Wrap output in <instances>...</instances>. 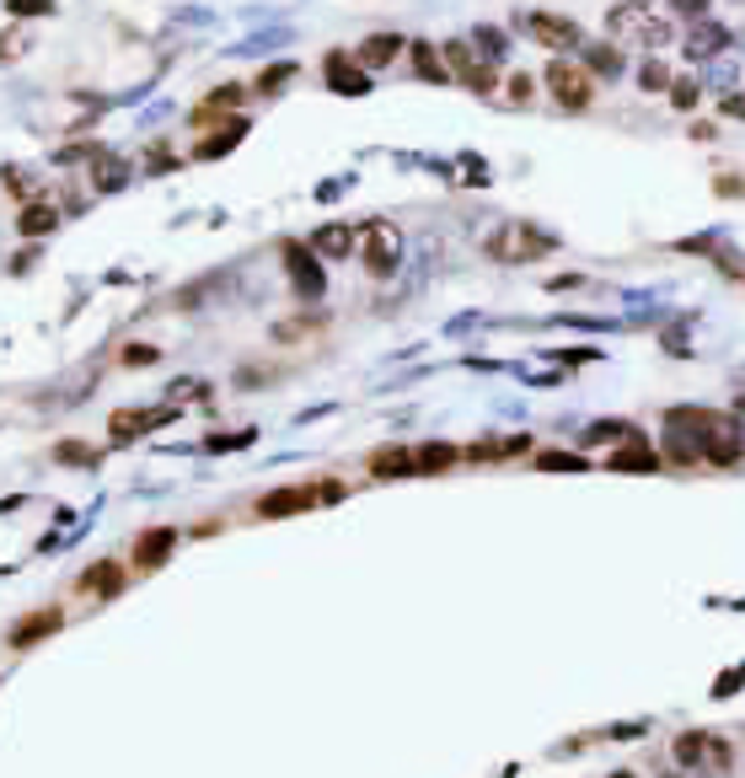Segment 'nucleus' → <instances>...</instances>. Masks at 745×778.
Wrapping results in <instances>:
<instances>
[{
	"instance_id": "6",
	"label": "nucleus",
	"mask_w": 745,
	"mask_h": 778,
	"mask_svg": "<svg viewBox=\"0 0 745 778\" xmlns=\"http://www.w3.org/2000/svg\"><path fill=\"white\" fill-rule=\"evenodd\" d=\"M548 86H553V97H558L563 108H590V103H596V75L585 65L553 60V65H548Z\"/></svg>"
},
{
	"instance_id": "2",
	"label": "nucleus",
	"mask_w": 745,
	"mask_h": 778,
	"mask_svg": "<svg viewBox=\"0 0 745 778\" xmlns=\"http://www.w3.org/2000/svg\"><path fill=\"white\" fill-rule=\"evenodd\" d=\"M676 763L697 778H735V746L713 730H682L676 735Z\"/></svg>"
},
{
	"instance_id": "15",
	"label": "nucleus",
	"mask_w": 745,
	"mask_h": 778,
	"mask_svg": "<svg viewBox=\"0 0 745 778\" xmlns=\"http://www.w3.org/2000/svg\"><path fill=\"white\" fill-rule=\"evenodd\" d=\"M178 408H156V414H145V408H119L113 414V441L124 446V441H140L145 430H156V424H167Z\"/></svg>"
},
{
	"instance_id": "32",
	"label": "nucleus",
	"mask_w": 745,
	"mask_h": 778,
	"mask_svg": "<svg viewBox=\"0 0 745 778\" xmlns=\"http://www.w3.org/2000/svg\"><path fill=\"white\" fill-rule=\"evenodd\" d=\"M531 92H537V81H531V75H515V81H509V103H515V108H520V103H531Z\"/></svg>"
},
{
	"instance_id": "27",
	"label": "nucleus",
	"mask_w": 745,
	"mask_h": 778,
	"mask_svg": "<svg viewBox=\"0 0 745 778\" xmlns=\"http://www.w3.org/2000/svg\"><path fill=\"white\" fill-rule=\"evenodd\" d=\"M413 65H419V75H424V81H450V70H445L435 55H430V44H413Z\"/></svg>"
},
{
	"instance_id": "9",
	"label": "nucleus",
	"mask_w": 745,
	"mask_h": 778,
	"mask_svg": "<svg viewBox=\"0 0 745 778\" xmlns=\"http://www.w3.org/2000/svg\"><path fill=\"white\" fill-rule=\"evenodd\" d=\"M285 274H290V290L301 301H316L322 296V268H316V253L301 248V242H285Z\"/></svg>"
},
{
	"instance_id": "25",
	"label": "nucleus",
	"mask_w": 745,
	"mask_h": 778,
	"mask_svg": "<svg viewBox=\"0 0 745 778\" xmlns=\"http://www.w3.org/2000/svg\"><path fill=\"white\" fill-rule=\"evenodd\" d=\"M55 462H70V467H97L103 452H97V446H86V441H60V446H55Z\"/></svg>"
},
{
	"instance_id": "38",
	"label": "nucleus",
	"mask_w": 745,
	"mask_h": 778,
	"mask_svg": "<svg viewBox=\"0 0 745 778\" xmlns=\"http://www.w3.org/2000/svg\"><path fill=\"white\" fill-rule=\"evenodd\" d=\"M660 778H682V774H660Z\"/></svg>"
},
{
	"instance_id": "16",
	"label": "nucleus",
	"mask_w": 745,
	"mask_h": 778,
	"mask_svg": "<svg viewBox=\"0 0 745 778\" xmlns=\"http://www.w3.org/2000/svg\"><path fill=\"white\" fill-rule=\"evenodd\" d=\"M355 237H360V231H355V226H344V220H333V226H316V231H311V253H316V259H349V248H355Z\"/></svg>"
},
{
	"instance_id": "33",
	"label": "nucleus",
	"mask_w": 745,
	"mask_h": 778,
	"mask_svg": "<svg viewBox=\"0 0 745 778\" xmlns=\"http://www.w3.org/2000/svg\"><path fill=\"white\" fill-rule=\"evenodd\" d=\"M22 55V27H5L0 33V60H16Z\"/></svg>"
},
{
	"instance_id": "17",
	"label": "nucleus",
	"mask_w": 745,
	"mask_h": 778,
	"mask_svg": "<svg viewBox=\"0 0 745 778\" xmlns=\"http://www.w3.org/2000/svg\"><path fill=\"white\" fill-rule=\"evenodd\" d=\"M242 97H248V92H242L237 81H231V86H215V92H209V97H204V103H199V108L188 113V124H193V130H204L209 119H220V113L242 108Z\"/></svg>"
},
{
	"instance_id": "3",
	"label": "nucleus",
	"mask_w": 745,
	"mask_h": 778,
	"mask_svg": "<svg viewBox=\"0 0 745 778\" xmlns=\"http://www.w3.org/2000/svg\"><path fill=\"white\" fill-rule=\"evenodd\" d=\"M483 253L494 263H537L553 253V237H542V231H531V220H504L494 237L483 242Z\"/></svg>"
},
{
	"instance_id": "40",
	"label": "nucleus",
	"mask_w": 745,
	"mask_h": 778,
	"mask_svg": "<svg viewBox=\"0 0 745 778\" xmlns=\"http://www.w3.org/2000/svg\"><path fill=\"white\" fill-rule=\"evenodd\" d=\"M741 408H745V392H741Z\"/></svg>"
},
{
	"instance_id": "28",
	"label": "nucleus",
	"mask_w": 745,
	"mask_h": 778,
	"mask_svg": "<svg viewBox=\"0 0 745 778\" xmlns=\"http://www.w3.org/2000/svg\"><path fill=\"white\" fill-rule=\"evenodd\" d=\"M5 11H11L16 22H27V16H55V0H5Z\"/></svg>"
},
{
	"instance_id": "34",
	"label": "nucleus",
	"mask_w": 745,
	"mask_h": 778,
	"mask_svg": "<svg viewBox=\"0 0 745 778\" xmlns=\"http://www.w3.org/2000/svg\"><path fill=\"white\" fill-rule=\"evenodd\" d=\"M671 103H676V108H692V103H697V86H692V81H676Z\"/></svg>"
},
{
	"instance_id": "36",
	"label": "nucleus",
	"mask_w": 745,
	"mask_h": 778,
	"mask_svg": "<svg viewBox=\"0 0 745 778\" xmlns=\"http://www.w3.org/2000/svg\"><path fill=\"white\" fill-rule=\"evenodd\" d=\"M702 5H708V0H676V11H682V16H697Z\"/></svg>"
},
{
	"instance_id": "22",
	"label": "nucleus",
	"mask_w": 745,
	"mask_h": 778,
	"mask_svg": "<svg viewBox=\"0 0 745 778\" xmlns=\"http://www.w3.org/2000/svg\"><path fill=\"white\" fill-rule=\"evenodd\" d=\"M612 467H617V472H654V467H660V452H649V446L633 435V446L612 452Z\"/></svg>"
},
{
	"instance_id": "29",
	"label": "nucleus",
	"mask_w": 745,
	"mask_h": 778,
	"mask_svg": "<svg viewBox=\"0 0 745 778\" xmlns=\"http://www.w3.org/2000/svg\"><path fill=\"white\" fill-rule=\"evenodd\" d=\"M290 75H296V65L263 70V75H257V92H268V97H274V92H279V86H285V81H290Z\"/></svg>"
},
{
	"instance_id": "12",
	"label": "nucleus",
	"mask_w": 745,
	"mask_h": 778,
	"mask_svg": "<svg viewBox=\"0 0 745 778\" xmlns=\"http://www.w3.org/2000/svg\"><path fill=\"white\" fill-rule=\"evenodd\" d=\"M526 33L542 44V49H579V22H568V16H553V11H537V16H526Z\"/></svg>"
},
{
	"instance_id": "23",
	"label": "nucleus",
	"mask_w": 745,
	"mask_h": 778,
	"mask_svg": "<svg viewBox=\"0 0 745 778\" xmlns=\"http://www.w3.org/2000/svg\"><path fill=\"white\" fill-rule=\"evenodd\" d=\"M579 65L596 70V75H606V81H612V75H622V49H612V44H590Z\"/></svg>"
},
{
	"instance_id": "24",
	"label": "nucleus",
	"mask_w": 745,
	"mask_h": 778,
	"mask_svg": "<svg viewBox=\"0 0 745 778\" xmlns=\"http://www.w3.org/2000/svg\"><path fill=\"white\" fill-rule=\"evenodd\" d=\"M0 189L5 194H16V199H38V178H33V167H0Z\"/></svg>"
},
{
	"instance_id": "5",
	"label": "nucleus",
	"mask_w": 745,
	"mask_h": 778,
	"mask_svg": "<svg viewBox=\"0 0 745 778\" xmlns=\"http://www.w3.org/2000/svg\"><path fill=\"white\" fill-rule=\"evenodd\" d=\"M338 494H344L338 483H296V489H274V494H263V500H257V516L263 520L301 516V511L322 505V500H338Z\"/></svg>"
},
{
	"instance_id": "30",
	"label": "nucleus",
	"mask_w": 745,
	"mask_h": 778,
	"mask_svg": "<svg viewBox=\"0 0 745 778\" xmlns=\"http://www.w3.org/2000/svg\"><path fill=\"white\" fill-rule=\"evenodd\" d=\"M156 360H161L156 344H129L124 349V366H156Z\"/></svg>"
},
{
	"instance_id": "20",
	"label": "nucleus",
	"mask_w": 745,
	"mask_h": 778,
	"mask_svg": "<svg viewBox=\"0 0 745 778\" xmlns=\"http://www.w3.org/2000/svg\"><path fill=\"white\" fill-rule=\"evenodd\" d=\"M124 183H129V167L119 156H108V151L92 156V189H97V194H119Z\"/></svg>"
},
{
	"instance_id": "18",
	"label": "nucleus",
	"mask_w": 745,
	"mask_h": 778,
	"mask_svg": "<svg viewBox=\"0 0 745 778\" xmlns=\"http://www.w3.org/2000/svg\"><path fill=\"white\" fill-rule=\"evenodd\" d=\"M402 49H408V44H402L397 33H371V38H365V44L355 49V60H360L365 70H381V65H392V60H397Z\"/></svg>"
},
{
	"instance_id": "39",
	"label": "nucleus",
	"mask_w": 745,
	"mask_h": 778,
	"mask_svg": "<svg viewBox=\"0 0 745 778\" xmlns=\"http://www.w3.org/2000/svg\"><path fill=\"white\" fill-rule=\"evenodd\" d=\"M612 778H633V774H612Z\"/></svg>"
},
{
	"instance_id": "13",
	"label": "nucleus",
	"mask_w": 745,
	"mask_h": 778,
	"mask_svg": "<svg viewBox=\"0 0 745 778\" xmlns=\"http://www.w3.org/2000/svg\"><path fill=\"white\" fill-rule=\"evenodd\" d=\"M322 70H327V86H333L338 97H365V92H371L365 65H360L355 55H344V49H333V55L322 60Z\"/></svg>"
},
{
	"instance_id": "1",
	"label": "nucleus",
	"mask_w": 745,
	"mask_h": 778,
	"mask_svg": "<svg viewBox=\"0 0 745 778\" xmlns=\"http://www.w3.org/2000/svg\"><path fill=\"white\" fill-rule=\"evenodd\" d=\"M665 452H671V462L735 467V462L745 456V430H741L735 414H719V408H671Z\"/></svg>"
},
{
	"instance_id": "37",
	"label": "nucleus",
	"mask_w": 745,
	"mask_h": 778,
	"mask_svg": "<svg viewBox=\"0 0 745 778\" xmlns=\"http://www.w3.org/2000/svg\"><path fill=\"white\" fill-rule=\"evenodd\" d=\"M724 113H735V119H745V97H730V103H724Z\"/></svg>"
},
{
	"instance_id": "21",
	"label": "nucleus",
	"mask_w": 745,
	"mask_h": 778,
	"mask_svg": "<svg viewBox=\"0 0 745 778\" xmlns=\"http://www.w3.org/2000/svg\"><path fill=\"white\" fill-rule=\"evenodd\" d=\"M242 134H248V119H231V124L215 130V140H199L193 156H199V161H215V156H226L231 145H242Z\"/></svg>"
},
{
	"instance_id": "10",
	"label": "nucleus",
	"mask_w": 745,
	"mask_h": 778,
	"mask_svg": "<svg viewBox=\"0 0 745 778\" xmlns=\"http://www.w3.org/2000/svg\"><path fill=\"white\" fill-rule=\"evenodd\" d=\"M445 70H456V75H461L472 92H483V97L498 86L494 65H489V60H478V55H472V44H445Z\"/></svg>"
},
{
	"instance_id": "7",
	"label": "nucleus",
	"mask_w": 745,
	"mask_h": 778,
	"mask_svg": "<svg viewBox=\"0 0 745 778\" xmlns=\"http://www.w3.org/2000/svg\"><path fill=\"white\" fill-rule=\"evenodd\" d=\"M60 629H64V607H33L27 618H16V623H11L5 645L11 649H33V645H44V639H55Z\"/></svg>"
},
{
	"instance_id": "14",
	"label": "nucleus",
	"mask_w": 745,
	"mask_h": 778,
	"mask_svg": "<svg viewBox=\"0 0 745 778\" xmlns=\"http://www.w3.org/2000/svg\"><path fill=\"white\" fill-rule=\"evenodd\" d=\"M124 564L119 559H97L92 570H81V580H75V590L81 596H97V601H113V596H124Z\"/></svg>"
},
{
	"instance_id": "31",
	"label": "nucleus",
	"mask_w": 745,
	"mask_h": 778,
	"mask_svg": "<svg viewBox=\"0 0 745 778\" xmlns=\"http://www.w3.org/2000/svg\"><path fill=\"white\" fill-rule=\"evenodd\" d=\"M542 467H548V472H579L585 462H579V456H568V452H548L542 456Z\"/></svg>"
},
{
	"instance_id": "8",
	"label": "nucleus",
	"mask_w": 745,
	"mask_h": 778,
	"mask_svg": "<svg viewBox=\"0 0 745 778\" xmlns=\"http://www.w3.org/2000/svg\"><path fill=\"white\" fill-rule=\"evenodd\" d=\"M172 548H178V526H151V531H140V537H134V570H140V575H156V570L172 559Z\"/></svg>"
},
{
	"instance_id": "26",
	"label": "nucleus",
	"mask_w": 745,
	"mask_h": 778,
	"mask_svg": "<svg viewBox=\"0 0 745 778\" xmlns=\"http://www.w3.org/2000/svg\"><path fill=\"white\" fill-rule=\"evenodd\" d=\"M413 462H419V472H445V467L456 462V446H440V441H430L424 452H413Z\"/></svg>"
},
{
	"instance_id": "4",
	"label": "nucleus",
	"mask_w": 745,
	"mask_h": 778,
	"mask_svg": "<svg viewBox=\"0 0 745 778\" xmlns=\"http://www.w3.org/2000/svg\"><path fill=\"white\" fill-rule=\"evenodd\" d=\"M360 263H365V274L371 279H386V274H397V263H402V231L397 226H386V220H371V226H360Z\"/></svg>"
},
{
	"instance_id": "19",
	"label": "nucleus",
	"mask_w": 745,
	"mask_h": 778,
	"mask_svg": "<svg viewBox=\"0 0 745 778\" xmlns=\"http://www.w3.org/2000/svg\"><path fill=\"white\" fill-rule=\"evenodd\" d=\"M413 472H419V462H413L408 446H381V452H371V478H413Z\"/></svg>"
},
{
	"instance_id": "35",
	"label": "nucleus",
	"mask_w": 745,
	"mask_h": 778,
	"mask_svg": "<svg viewBox=\"0 0 745 778\" xmlns=\"http://www.w3.org/2000/svg\"><path fill=\"white\" fill-rule=\"evenodd\" d=\"M638 81H644L649 92H660V86H665V65H644V75H638Z\"/></svg>"
},
{
	"instance_id": "11",
	"label": "nucleus",
	"mask_w": 745,
	"mask_h": 778,
	"mask_svg": "<svg viewBox=\"0 0 745 778\" xmlns=\"http://www.w3.org/2000/svg\"><path fill=\"white\" fill-rule=\"evenodd\" d=\"M64 210L55 199H22V210H16V237L22 242H38V237H49V231H60Z\"/></svg>"
}]
</instances>
